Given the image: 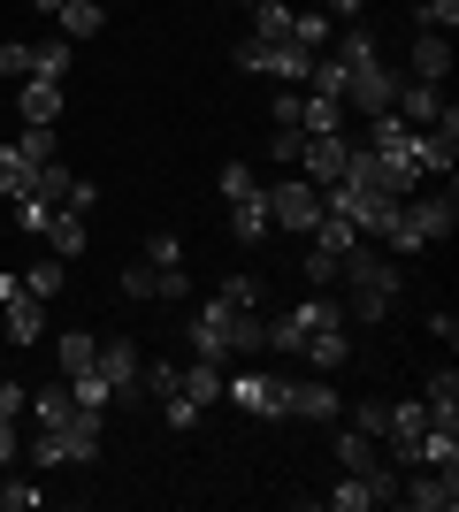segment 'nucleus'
<instances>
[{
    "label": "nucleus",
    "mask_w": 459,
    "mask_h": 512,
    "mask_svg": "<svg viewBox=\"0 0 459 512\" xmlns=\"http://www.w3.org/2000/svg\"><path fill=\"white\" fill-rule=\"evenodd\" d=\"M192 344H199L207 367H230L238 352H261V314H245V306H230V299H207L199 321H192Z\"/></svg>",
    "instance_id": "1"
},
{
    "label": "nucleus",
    "mask_w": 459,
    "mask_h": 512,
    "mask_svg": "<svg viewBox=\"0 0 459 512\" xmlns=\"http://www.w3.org/2000/svg\"><path fill=\"white\" fill-rule=\"evenodd\" d=\"M31 459L39 467H85V459H100V413H69V421H46L39 436H31Z\"/></svg>",
    "instance_id": "2"
},
{
    "label": "nucleus",
    "mask_w": 459,
    "mask_h": 512,
    "mask_svg": "<svg viewBox=\"0 0 459 512\" xmlns=\"http://www.w3.org/2000/svg\"><path fill=\"white\" fill-rule=\"evenodd\" d=\"M391 100H398V69L383 62V54H368V62L345 69V115H360V123H368V115H383Z\"/></svg>",
    "instance_id": "3"
},
{
    "label": "nucleus",
    "mask_w": 459,
    "mask_h": 512,
    "mask_svg": "<svg viewBox=\"0 0 459 512\" xmlns=\"http://www.w3.org/2000/svg\"><path fill=\"white\" fill-rule=\"evenodd\" d=\"M123 299H192V276H184V260L176 268H153V260H131L123 268Z\"/></svg>",
    "instance_id": "4"
},
{
    "label": "nucleus",
    "mask_w": 459,
    "mask_h": 512,
    "mask_svg": "<svg viewBox=\"0 0 459 512\" xmlns=\"http://www.w3.org/2000/svg\"><path fill=\"white\" fill-rule=\"evenodd\" d=\"M406 222L421 230V245H444V237L459 230V199H452V184H444V192H406Z\"/></svg>",
    "instance_id": "5"
},
{
    "label": "nucleus",
    "mask_w": 459,
    "mask_h": 512,
    "mask_svg": "<svg viewBox=\"0 0 459 512\" xmlns=\"http://www.w3.org/2000/svg\"><path fill=\"white\" fill-rule=\"evenodd\" d=\"M337 283H352V291H383V299H398V268L375 245H352L345 260H337Z\"/></svg>",
    "instance_id": "6"
},
{
    "label": "nucleus",
    "mask_w": 459,
    "mask_h": 512,
    "mask_svg": "<svg viewBox=\"0 0 459 512\" xmlns=\"http://www.w3.org/2000/svg\"><path fill=\"white\" fill-rule=\"evenodd\" d=\"M314 214H322V192H314V184H276V192H268V222H276V230H314Z\"/></svg>",
    "instance_id": "7"
},
{
    "label": "nucleus",
    "mask_w": 459,
    "mask_h": 512,
    "mask_svg": "<svg viewBox=\"0 0 459 512\" xmlns=\"http://www.w3.org/2000/svg\"><path fill=\"white\" fill-rule=\"evenodd\" d=\"M284 383H291V375H261V367H253V375L230 383V398H238L253 421H284Z\"/></svg>",
    "instance_id": "8"
},
{
    "label": "nucleus",
    "mask_w": 459,
    "mask_h": 512,
    "mask_svg": "<svg viewBox=\"0 0 459 512\" xmlns=\"http://www.w3.org/2000/svg\"><path fill=\"white\" fill-rule=\"evenodd\" d=\"M345 153H352V138H345V130H329V138H306V146H299L306 184H337V176H345Z\"/></svg>",
    "instance_id": "9"
},
{
    "label": "nucleus",
    "mask_w": 459,
    "mask_h": 512,
    "mask_svg": "<svg viewBox=\"0 0 459 512\" xmlns=\"http://www.w3.org/2000/svg\"><path fill=\"white\" fill-rule=\"evenodd\" d=\"M391 115L398 123H414V130H429L444 115V85H421V77H398V100H391Z\"/></svg>",
    "instance_id": "10"
},
{
    "label": "nucleus",
    "mask_w": 459,
    "mask_h": 512,
    "mask_svg": "<svg viewBox=\"0 0 459 512\" xmlns=\"http://www.w3.org/2000/svg\"><path fill=\"white\" fill-rule=\"evenodd\" d=\"M406 77H421V85H444V77H452V39H444V31H414Z\"/></svg>",
    "instance_id": "11"
},
{
    "label": "nucleus",
    "mask_w": 459,
    "mask_h": 512,
    "mask_svg": "<svg viewBox=\"0 0 459 512\" xmlns=\"http://www.w3.org/2000/svg\"><path fill=\"white\" fill-rule=\"evenodd\" d=\"M138 367H146V360H138V344L108 337V344H100V360H92V375H100V383L123 398V390H138Z\"/></svg>",
    "instance_id": "12"
},
{
    "label": "nucleus",
    "mask_w": 459,
    "mask_h": 512,
    "mask_svg": "<svg viewBox=\"0 0 459 512\" xmlns=\"http://www.w3.org/2000/svg\"><path fill=\"white\" fill-rule=\"evenodd\" d=\"M398 497H406V505H421V512H452V505H459V467H437L429 482H398Z\"/></svg>",
    "instance_id": "13"
},
{
    "label": "nucleus",
    "mask_w": 459,
    "mask_h": 512,
    "mask_svg": "<svg viewBox=\"0 0 459 512\" xmlns=\"http://www.w3.org/2000/svg\"><path fill=\"white\" fill-rule=\"evenodd\" d=\"M284 413L291 421H337V390L329 383H284Z\"/></svg>",
    "instance_id": "14"
},
{
    "label": "nucleus",
    "mask_w": 459,
    "mask_h": 512,
    "mask_svg": "<svg viewBox=\"0 0 459 512\" xmlns=\"http://www.w3.org/2000/svg\"><path fill=\"white\" fill-rule=\"evenodd\" d=\"M8 344H39L46 337V299H31V291H8Z\"/></svg>",
    "instance_id": "15"
},
{
    "label": "nucleus",
    "mask_w": 459,
    "mask_h": 512,
    "mask_svg": "<svg viewBox=\"0 0 459 512\" xmlns=\"http://www.w3.org/2000/svg\"><path fill=\"white\" fill-rule=\"evenodd\" d=\"M39 237H46V253H54V260H77V253H85V214H77V207H54Z\"/></svg>",
    "instance_id": "16"
},
{
    "label": "nucleus",
    "mask_w": 459,
    "mask_h": 512,
    "mask_svg": "<svg viewBox=\"0 0 459 512\" xmlns=\"http://www.w3.org/2000/svg\"><path fill=\"white\" fill-rule=\"evenodd\" d=\"M268 230H276V222H268V192H245V199H230V237H238V245H261Z\"/></svg>",
    "instance_id": "17"
},
{
    "label": "nucleus",
    "mask_w": 459,
    "mask_h": 512,
    "mask_svg": "<svg viewBox=\"0 0 459 512\" xmlns=\"http://www.w3.org/2000/svg\"><path fill=\"white\" fill-rule=\"evenodd\" d=\"M54 23H62V39L77 46V39H100V31H108V8H100V0H62Z\"/></svg>",
    "instance_id": "18"
},
{
    "label": "nucleus",
    "mask_w": 459,
    "mask_h": 512,
    "mask_svg": "<svg viewBox=\"0 0 459 512\" xmlns=\"http://www.w3.org/2000/svg\"><path fill=\"white\" fill-rule=\"evenodd\" d=\"M345 100H322V92H299V130L306 138H329V130H345Z\"/></svg>",
    "instance_id": "19"
},
{
    "label": "nucleus",
    "mask_w": 459,
    "mask_h": 512,
    "mask_svg": "<svg viewBox=\"0 0 459 512\" xmlns=\"http://www.w3.org/2000/svg\"><path fill=\"white\" fill-rule=\"evenodd\" d=\"M16 115H23V123H54V115H62V85H46V77H23Z\"/></svg>",
    "instance_id": "20"
},
{
    "label": "nucleus",
    "mask_w": 459,
    "mask_h": 512,
    "mask_svg": "<svg viewBox=\"0 0 459 512\" xmlns=\"http://www.w3.org/2000/svg\"><path fill=\"white\" fill-rule=\"evenodd\" d=\"M299 360H306V367H345V360H352V337H345V321H337V329H314V337L299 344Z\"/></svg>",
    "instance_id": "21"
},
{
    "label": "nucleus",
    "mask_w": 459,
    "mask_h": 512,
    "mask_svg": "<svg viewBox=\"0 0 459 512\" xmlns=\"http://www.w3.org/2000/svg\"><path fill=\"white\" fill-rule=\"evenodd\" d=\"M421 406H429V421H452L459 428V367H437V375H429Z\"/></svg>",
    "instance_id": "22"
},
{
    "label": "nucleus",
    "mask_w": 459,
    "mask_h": 512,
    "mask_svg": "<svg viewBox=\"0 0 459 512\" xmlns=\"http://www.w3.org/2000/svg\"><path fill=\"white\" fill-rule=\"evenodd\" d=\"M0 192H8V199L39 192V161H23L16 146H0Z\"/></svg>",
    "instance_id": "23"
},
{
    "label": "nucleus",
    "mask_w": 459,
    "mask_h": 512,
    "mask_svg": "<svg viewBox=\"0 0 459 512\" xmlns=\"http://www.w3.org/2000/svg\"><path fill=\"white\" fill-rule=\"evenodd\" d=\"M69 62H77V46H69V39L31 46V77H46V85H62V77H69Z\"/></svg>",
    "instance_id": "24"
},
{
    "label": "nucleus",
    "mask_w": 459,
    "mask_h": 512,
    "mask_svg": "<svg viewBox=\"0 0 459 512\" xmlns=\"http://www.w3.org/2000/svg\"><path fill=\"white\" fill-rule=\"evenodd\" d=\"M8 146H16L23 161H39V169H46V161H62V146H54V123H23Z\"/></svg>",
    "instance_id": "25"
},
{
    "label": "nucleus",
    "mask_w": 459,
    "mask_h": 512,
    "mask_svg": "<svg viewBox=\"0 0 459 512\" xmlns=\"http://www.w3.org/2000/svg\"><path fill=\"white\" fill-rule=\"evenodd\" d=\"M176 390H184V398H192V406L207 413V406L222 398V367H207V360H199V367H184V383H176Z\"/></svg>",
    "instance_id": "26"
},
{
    "label": "nucleus",
    "mask_w": 459,
    "mask_h": 512,
    "mask_svg": "<svg viewBox=\"0 0 459 512\" xmlns=\"http://www.w3.org/2000/svg\"><path fill=\"white\" fill-rule=\"evenodd\" d=\"M62 276H69V260H31V268H23V291H31V299H54V291H62Z\"/></svg>",
    "instance_id": "27"
},
{
    "label": "nucleus",
    "mask_w": 459,
    "mask_h": 512,
    "mask_svg": "<svg viewBox=\"0 0 459 512\" xmlns=\"http://www.w3.org/2000/svg\"><path fill=\"white\" fill-rule=\"evenodd\" d=\"M69 398H77V413H108V406H115V390L100 383L92 367H85V375H69Z\"/></svg>",
    "instance_id": "28"
},
{
    "label": "nucleus",
    "mask_w": 459,
    "mask_h": 512,
    "mask_svg": "<svg viewBox=\"0 0 459 512\" xmlns=\"http://www.w3.org/2000/svg\"><path fill=\"white\" fill-rule=\"evenodd\" d=\"M31 413H39V421H69V413H77V398H69V375H62V383H46V390H31Z\"/></svg>",
    "instance_id": "29"
},
{
    "label": "nucleus",
    "mask_w": 459,
    "mask_h": 512,
    "mask_svg": "<svg viewBox=\"0 0 459 512\" xmlns=\"http://www.w3.org/2000/svg\"><path fill=\"white\" fill-rule=\"evenodd\" d=\"M215 299L245 306V314H261V306H268V283H261V276H230V283H222V291H215Z\"/></svg>",
    "instance_id": "30"
},
{
    "label": "nucleus",
    "mask_w": 459,
    "mask_h": 512,
    "mask_svg": "<svg viewBox=\"0 0 459 512\" xmlns=\"http://www.w3.org/2000/svg\"><path fill=\"white\" fill-rule=\"evenodd\" d=\"M92 360H100V337H85V329H69V337H62V375H85Z\"/></svg>",
    "instance_id": "31"
},
{
    "label": "nucleus",
    "mask_w": 459,
    "mask_h": 512,
    "mask_svg": "<svg viewBox=\"0 0 459 512\" xmlns=\"http://www.w3.org/2000/svg\"><path fill=\"white\" fill-rule=\"evenodd\" d=\"M329 505H337V512H368L375 505V482H368V474H345V482L329 490Z\"/></svg>",
    "instance_id": "32"
},
{
    "label": "nucleus",
    "mask_w": 459,
    "mask_h": 512,
    "mask_svg": "<svg viewBox=\"0 0 459 512\" xmlns=\"http://www.w3.org/2000/svg\"><path fill=\"white\" fill-rule=\"evenodd\" d=\"M253 16H261L253 39H291V8H284V0H253Z\"/></svg>",
    "instance_id": "33"
},
{
    "label": "nucleus",
    "mask_w": 459,
    "mask_h": 512,
    "mask_svg": "<svg viewBox=\"0 0 459 512\" xmlns=\"http://www.w3.org/2000/svg\"><path fill=\"white\" fill-rule=\"evenodd\" d=\"M291 39H299V46H314V54H322V46L337 39V23H329V16H291Z\"/></svg>",
    "instance_id": "34"
},
{
    "label": "nucleus",
    "mask_w": 459,
    "mask_h": 512,
    "mask_svg": "<svg viewBox=\"0 0 459 512\" xmlns=\"http://www.w3.org/2000/svg\"><path fill=\"white\" fill-rule=\"evenodd\" d=\"M138 260H153V268H176V260H184V237L153 230V237H146V253H138Z\"/></svg>",
    "instance_id": "35"
},
{
    "label": "nucleus",
    "mask_w": 459,
    "mask_h": 512,
    "mask_svg": "<svg viewBox=\"0 0 459 512\" xmlns=\"http://www.w3.org/2000/svg\"><path fill=\"white\" fill-rule=\"evenodd\" d=\"M452 23H459V0H421V31H444V39H452Z\"/></svg>",
    "instance_id": "36"
},
{
    "label": "nucleus",
    "mask_w": 459,
    "mask_h": 512,
    "mask_svg": "<svg viewBox=\"0 0 459 512\" xmlns=\"http://www.w3.org/2000/svg\"><path fill=\"white\" fill-rule=\"evenodd\" d=\"M245 192H261V176L245 169V161H230V169H222V199H245Z\"/></svg>",
    "instance_id": "37"
},
{
    "label": "nucleus",
    "mask_w": 459,
    "mask_h": 512,
    "mask_svg": "<svg viewBox=\"0 0 459 512\" xmlns=\"http://www.w3.org/2000/svg\"><path fill=\"white\" fill-rule=\"evenodd\" d=\"M299 146H306V130H299V123H276V138H268V153H276V161H299Z\"/></svg>",
    "instance_id": "38"
},
{
    "label": "nucleus",
    "mask_w": 459,
    "mask_h": 512,
    "mask_svg": "<svg viewBox=\"0 0 459 512\" xmlns=\"http://www.w3.org/2000/svg\"><path fill=\"white\" fill-rule=\"evenodd\" d=\"M161 421H169V428H199V406L176 390V398H161Z\"/></svg>",
    "instance_id": "39"
},
{
    "label": "nucleus",
    "mask_w": 459,
    "mask_h": 512,
    "mask_svg": "<svg viewBox=\"0 0 459 512\" xmlns=\"http://www.w3.org/2000/svg\"><path fill=\"white\" fill-rule=\"evenodd\" d=\"M46 214H54V207H46V199H16V222H23V230H31V237L46 230Z\"/></svg>",
    "instance_id": "40"
},
{
    "label": "nucleus",
    "mask_w": 459,
    "mask_h": 512,
    "mask_svg": "<svg viewBox=\"0 0 459 512\" xmlns=\"http://www.w3.org/2000/svg\"><path fill=\"white\" fill-rule=\"evenodd\" d=\"M16 413H31V390H16V383H0V421H16Z\"/></svg>",
    "instance_id": "41"
},
{
    "label": "nucleus",
    "mask_w": 459,
    "mask_h": 512,
    "mask_svg": "<svg viewBox=\"0 0 459 512\" xmlns=\"http://www.w3.org/2000/svg\"><path fill=\"white\" fill-rule=\"evenodd\" d=\"M268 123H299V92H291V85L268 100Z\"/></svg>",
    "instance_id": "42"
},
{
    "label": "nucleus",
    "mask_w": 459,
    "mask_h": 512,
    "mask_svg": "<svg viewBox=\"0 0 459 512\" xmlns=\"http://www.w3.org/2000/svg\"><path fill=\"white\" fill-rule=\"evenodd\" d=\"M360 428H368V436H383V428H391V406H383V398H368V406H360Z\"/></svg>",
    "instance_id": "43"
},
{
    "label": "nucleus",
    "mask_w": 459,
    "mask_h": 512,
    "mask_svg": "<svg viewBox=\"0 0 459 512\" xmlns=\"http://www.w3.org/2000/svg\"><path fill=\"white\" fill-rule=\"evenodd\" d=\"M360 8H368V0H329V16H337V23H360Z\"/></svg>",
    "instance_id": "44"
},
{
    "label": "nucleus",
    "mask_w": 459,
    "mask_h": 512,
    "mask_svg": "<svg viewBox=\"0 0 459 512\" xmlns=\"http://www.w3.org/2000/svg\"><path fill=\"white\" fill-rule=\"evenodd\" d=\"M16 459V421H0V467Z\"/></svg>",
    "instance_id": "45"
},
{
    "label": "nucleus",
    "mask_w": 459,
    "mask_h": 512,
    "mask_svg": "<svg viewBox=\"0 0 459 512\" xmlns=\"http://www.w3.org/2000/svg\"><path fill=\"white\" fill-rule=\"evenodd\" d=\"M31 8H46V16H54V8H62V0H31Z\"/></svg>",
    "instance_id": "46"
},
{
    "label": "nucleus",
    "mask_w": 459,
    "mask_h": 512,
    "mask_svg": "<svg viewBox=\"0 0 459 512\" xmlns=\"http://www.w3.org/2000/svg\"><path fill=\"white\" fill-rule=\"evenodd\" d=\"M0 512H8V474H0Z\"/></svg>",
    "instance_id": "47"
},
{
    "label": "nucleus",
    "mask_w": 459,
    "mask_h": 512,
    "mask_svg": "<svg viewBox=\"0 0 459 512\" xmlns=\"http://www.w3.org/2000/svg\"><path fill=\"white\" fill-rule=\"evenodd\" d=\"M245 8H253V0H245Z\"/></svg>",
    "instance_id": "48"
}]
</instances>
